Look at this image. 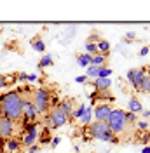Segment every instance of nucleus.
I'll return each mask as SVG.
<instances>
[{"label": "nucleus", "instance_id": "obj_1", "mask_svg": "<svg viewBox=\"0 0 150 153\" xmlns=\"http://www.w3.org/2000/svg\"><path fill=\"white\" fill-rule=\"evenodd\" d=\"M0 106H2V117L12 122L23 120V99L18 94V91H10L7 94L0 96Z\"/></svg>", "mask_w": 150, "mask_h": 153}, {"label": "nucleus", "instance_id": "obj_2", "mask_svg": "<svg viewBox=\"0 0 150 153\" xmlns=\"http://www.w3.org/2000/svg\"><path fill=\"white\" fill-rule=\"evenodd\" d=\"M106 124H108L110 132L115 134L117 137H119V136H126V134H128V129H136L134 125H131L128 122L126 111H124V110H119V108H113L112 110V115H110V118H108Z\"/></svg>", "mask_w": 150, "mask_h": 153}, {"label": "nucleus", "instance_id": "obj_3", "mask_svg": "<svg viewBox=\"0 0 150 153\" xmlns=\"http://www.w3.org/2000/svg\"><path fill=\"white\" fill-rule=\"evenodd\" d=\"M44 124H46V129H49V131L51 129H59V127L68 124V117L59 106H51L47 115H44Z\"/></svg>", "mask_w": 150, "mask_h": 153}, {"label": "nucleus", "instance_id": "obj_4", "mask_svg": "<svg viewBox=\"0 0 150 153\" xmlns=\"http://www.w3.org/2000/svg\"><path fill=\"white\" fill-rule=\"evenodd\" d=\"M32 103H33L38 115H47L49 108H51V92L44 87L35 89L33 96H32Z\"/></svg>", "mask_w": 150, "mask_h": 153}, {"label": "nucleus", "instance_id": "obj_5", "mask_svg": "<svg viewBox=\"0 0 150 153\" xmlns=\"http://www.w3.org/2000/svg\"><path fill=\"white\" fill-rule=\"evenodd\" d=\"M86 131H87V134H89L91 139H100V141L110 132V129H108V124H106V122H96V120L87 125Z\"/></svg>", "mask_w": 150, "mask_h": 153}, {"label": "nucleus", "instance_id": "obj_6", "mask_svg": "<svg viewBox=\"0 0 150 153\" xmlns=\"http://www.w3.org/2000/svg\"><path fill=\"white\" fill-rule=\"evenodd\" d=\"M128 82H129V85L134 89V91H138L140 89V84L141 80L147 76V66L145 68H133V70H129L128 71Z\"/></svg>", "mask_w": 150, "mask_h": 153}, {"label": "nucleus", "instance_id": "obj_7", "mask_svg": "<svg viewBox=\"0 0 150 153\" xmlns=\"http://www.w3.org/2000/svg\"><path fill=\"white\" fill-rule=\"evenodd\" d=\"M112 106L106 103H100L93 108V117L96 118V122H108L110 115H112Z\"/></svg>", "mask_w": 150, "mask_h": 153}, {"label": "nucleus", "instance_id": "obj_8", "mask_svg": "<svg viewBox=\"0 0 150 153\" xmlns=\"http://www.w3.org/2000/svg\"><path fill=\"white\" fill-rule=\"evenodd\" d=\"M14 131H16V122L2 117L0 118V139H4V141L10 139L14 136Z\"/></svg>", "mask_w": 150, "mask_h": 153}, {"label": "nucleus", "instance_id": "obj_9", "mask_svg": "<svg viewBox=\"0 0 150 153\" xmlns=\"http://www.w3.org/2000/svg\"><path fill=\"white\" fill-rule=\"evenodd\" d=\"M37 117L38 113L33 103H32V99H23V120H25V124H35Z\"/></svg>", "mask_w": 150, "mask_h": 153}, {"label": "nucleus", "instance_id": "obj_10", "mask_svg": "<svg viewBox=\"0 0 150 153\" xmlns=\"http://www.w3.org/2000/svg\"><path fill=\"white\" fill-rule=\"evenodd\" d=\"M26 134L21 137V144L25 146H32L38 141V131H37V124H26L25 125Z\"/></svg>", "mask_w": 150, "mask_h": 153}, {"label": "nucleus", "instance_id": "obj_11", "mask_svg": "<svg viewBox=\"0 0 150 153\" xmlns=\"http://www.w3.org/2000/svg\"><path fill=\"white\" fill-rule=\"evenodd\" d=\"M59 108L65 111V115L68 117V120H72V115H74V111L77 110V106H75V99L74 97H65V99H61L59 101Z\"/></svg>", "mask_w": 150, "mask_h": 153}, {"label": "nucleus", "instance_id": "obj_12", "mask_svg": "<svg viewBox=\"0 0 150 153\" xmlns=\"http://www.w3.org/2000/svg\"><path fill=\"white\" fill-rule=\"evenodd\" d=\"M128 111H131V113H141L143 111V106H141V101L136 97V96H131L129 97V101H128Z\"/></svg>", "mask_w": 150, "mask_h": 153}, {"label": "nucleus", "instance_id": "obj_13", "mask_svg": "<svg viewBox=\"0 0 150 153\" xmlns=\"http://www.w3.org/2000/svg\"><path fill=\"white\" fill-rule=\"evenodd\" d=\"M94 85V89L98 91V92H103V91H108L110 85H112V80L110 78H96L94 82H91Z\"/></svg>", "mask_w": 150, "mask_h": 153}, {"label": "nucleus", "instance_id": "obj_14", "mask_svg": "<svg viewBox=\"0 0 150 153\" xmlns=\"http://www.w3.org/2000/svg\"><path fill=\"white\" fill-rule=\"evenodd\" d=\"M79 120H80V124L84 125V127H87V125L91 124V120H93V106H86L84 115H82Z\"/></svg>", "mask_w": 150, "mask_h": 153}, {"label": "nucleus", "instance_id": "obj_15", "mask_svg": "<svg viewBox=\"0 0 150 153\" xmlns=\"http://www.w3.org/2000/svg\"><path fill=\"white\" fill-rule=\"evenodd\" d=\"M5 148H7V152H19V148H21V139H16V137H10L5 141Z\"/></svg>", "mask_w": 150, "mask_h": 153}, {"label": "nucleus", "instance_id": "obj_16", "mask_svg": "<svg viewBox=\"0 0 150 153\" xmlns=\"http://www.w3.org/2000/svg\"><path fill=\"white\" fill-rule=\"evenodd\" d=\"M96 49H98V54H103V56L108 57V52H110V42L108 40H100L96 44Z\"/></svg>", "mask_w": 150, "mask_h": 153}, {"label": "nucleus", "instance_id": "obj_17", "mask_svg": "<svg viewBox=\"0 0 150 153\" xmlns=\"http://www.w3.org/2000/svg\"><path fill=\"white\" fill-rule=\"evenodd\" d=\"M105 65H106V56H103V54H94L91 57V65L89 66H105Z\"/></svg>", "mask_w": 150, "mask_h": 153}, {"label": "nucleus", "instance_id": "obj_18", "mask_svg": "<svg viewBox=\"0 0 150 153\" xmlns=\"http://www.w3.org/2000/svg\"><path fill=\"white\" fill-rule=\"evenodd\" d=\"M91 54H77V63L80 68H87L91 65Z\"/></svg>", "mask_w": 150, "mask_h": 153}, {"label": "nucleus", "instance_id": "obj_19", "mask_svg": "<svg viewBox=\"0 0 150 153\" xmlns=\"http://www.w3.org/2000/svg\"><path fill=\"white\" fill-rule=\"evenodd\" d=\"M32 47L35 49L37 52H46V42H44L40 37H35L33 40H32Z\"/></svg>", "mask_w": 150, "mask_h": 153}, {"label": "nucleus", "instance_id": "obj_20", "mask_svg": "<svg viewBox=\"0 0 150 153\" xmlns=\"http://www.w3.org/2000/svg\"><path fill=\"white\" fill-rule=\"evenodd\" d=\"M52 63H54V61H52V56H51V54H44L42 59L38 61V68L44 70V68H47V66H52Z\"/></svg>", "mask_w": 150, "mask_h": 153}, {"label": "nucleus", "instance_id": "obj_21", "mask_svg": "<svg viewBox=\"0 0 150 153\" xmlns=\"http://www.w3.org/2000/svg\"><path fill=\"white\" fill-rule=\"evenodd\" d=\"M51 139H52V137L49 136V129H44L42 132L38 134V143L40 144H49L51 143Z\"/></svg>", "mask_w": 150, "mask_h": 153}, {"label": "nucleus", "instance_id": "obj_22", "mask_svg": "<svg viewBox=\"0 0 150 153\" xmlns=\"http://www.w3.org/2000/svg\"><path fill=\"white\" fill-rule=\"evenodd\" d=\"M84 111H86V105L82 103V105H79V106H77V110L74 111V115H72V118H77V120H79V118H80V117L84 115Z\"/></svg>", "mask_w": 150, "mask_h": 153}, {"label": "nucleus", "instance_id": "obj_23", "mask_svg": "<svg viewBox=\"0 0 150 153\" xmlns=\"http://www.w3.org/2000/svg\"><path fill=\"white\" fill-rule=\"evenodd\" d=\"M100 40H101L100 33H98V31H93V33L89 35V38H87V44H98Z\"/></svg>", "mask_w": 150, "mask_h": 153}, {"label": "nucleus", "instance_id": "obj_24", "mask_svg": "<svg viewBox=\"0 0 150 153\" xmlns=\"http://www.w3.org/2000/svg\"><path fill=\"white\" fill-rule=\"evenodd\" d=\"M86 52H87V54H91V56H94V54H98V49H96V44H87V42H86Z\"/></svg>", "mask_w": 150, "mask_h": 153}, {"label": "nucleus", "instance_id": "obj_25", "mask_svg": "<svg viewBox=\"0 0 150 153\" xmlns=\"http://www.w3.org/2000/svg\"><path fill=\"white\" fill-rule=\"evenodd\" d=\"M126 118H128V122H129L131 125H134L136 122H138V115L131 113V111H126Z\"/></svg>", "mask_w": 150, "mask_h": 153}, {"label": "nucleus", "instance_id": "obj_26", "mask_svg": "<svg viewBox=\"0 0 150 153\" xmlns=\"http://www.w3.org/2000/svg\"><path fill=\"white\" fill-rule=\"evenodd\" d=\"M134 127H136L138 131H147V129H148V122H147V120H138V122L134 124Z\"/></svg>", "mask_w": 150, "mask_h": 153}, {"label": "nucleus", "instance_id": "obj_27", "mask_svg": "<svg viewBox=\"0 0 150 153\" xmlns=\"http://www.w3.org/2000/svg\"><path fill=\"white\" fill-rule=\"evenodd\" d=\"M87 80H89V78H87L86 75H79L77 78H75V82H77V84H87Z\"/></svg>", "mask_w": 150, "mask_h": 153}, {"label": "nucleus", "instance_id": "obj_28", "mask_svg": "<svg viewBox=\"0 0 150 153\" xmlns=\"http://www.w3.org/2000/svg\"><path fill=\"white\" fill-rule=\"evenodd\" d=\"M16 78H18L19 82H26V80H28V75H26V73H18Z\"/></svg>", "mask_w": 150, "mask_h": 153}, {"label": "nucleus", "instance_id": "obj_29", "mask_svg": "<svg viewBox=\"0 0 150 153\" xmlns=\"http://www.w3.org/2000/svg\"><path fill=\"white\" fill-rule=\"evenodd\" d=\"M148 141H150V132L143 134V136H141V144H147Z\"/></svg>", "mask_w": 150, "mask_h": 153}, {"label": "nucleus", "instance_id": "obj_30", "mask_svg": "<svg viewBox=\"0 0 150 153\" xmlns=\"http://www.w3.org/2000/svg\"><path fill=\"white\" fill-rule=\"evenodd\" d=\"M148 51H150V47H148V45L141 47V51H140V56H147V54H148Z\"/></svg>", "mask_w": 150, "mask_h": 153}, {"label": "nucleus", "instance_id": "obj_31", "mask_svg": "<svg viewBox=\"0 0 150 153\" xmlns=\"http://www.w3.org/2000/svg\"><path fill=\"white\" fill-rule=\"evenodd\" d=\"M4 85H7V76L0 75V89H2Z\"/></svg>", "mask_w": 150, "mask_h": 153}, {"label": "nucleus", "instance_id": "obj_32", "mask_svg": "<svg viewBox=\"0 0 150 153\" xmlns=\"http://www.w3.org/2000/svg\"><path fill=\"white\" fill-rule=\"evenodd\" d=\"M59 143H61V137H58V136H56V137H52V139H51V144H52V146H58Z\"/></svg>", "mask_w": 150, "mask_h": 153}, {"label": "nucleus", "instance_id": "obj_33", "mask_svg": "<svg viewBox=\"0 0 150 153\" xmlns=\"http://www.w3.org/2000/svg\"><path fill=\"white\" fill-rule=\"evenodd\" d=\"M141 117H143V118H150V110H143V111H141Z\"/></svg>", "mask_w": 150, "mask_h": 153}, {"label": "nucleus", "instance_id": "obj_34", "mask_svg": "<svg viewBox=\"0 0 150 153\" xmlns=\"http://www.w3.org/2000/svg\"><path fill=\"white\" fill-rule=\"evenodd\" d=\"M35 80H37V75H35V73L28 75V82H35Z\"/></svg>", "mask_w": 150, "mask_h": 153}, {"label": "nucleus", "instance_id": "obj_35", "mask_svg": "<svg viewBox=\"0 0 150 153\" xmlns=\"http://www.w3.org/2000/svg\"><path fill=\"white\" fill-rule=\"evenodd\" d=\"M128 38H134V33H133V31H129V33H126V37H124V40L128 42Z\"/></svg>", "mask_w": 150, "mask_h": 153}, {"label": "nucleus", "instance_id": "obj_36", "mask_svg": "<svg viewBox=\"0 0 150 153\" xmlns=\"http://www.w3.org/2000/svg\"><path fill=\"white\" fill-rule=\"evenodd\" d=\"M148 68V87H147V92L150 94V66H147Z\"/></svg>", "mask_w": 150, "mask_h": 153}, {"label": "nucleus", "instance_id": "obj_37", "mask_svg": "<svg viewBox=\"0 0 150 153\" xmlns=\"http://www.w3.org/2000/svg\"><path fill=\"white\" fill-rule=\"evenodd\" d=\"M141 153H150V146H145V148L141 150Z\"/></svg>", "mask_w": 150, "mask_h": 153}, {"label": "nucleus", "instance_id": "obj_38", "mask_svg": "<svg viewBox=\"0 0 150 153\" xmlns=\"http://www.w3.org/2000/svg\"><path fill=\"white\" fill-rule=\"evenodd\" d=\"M23 153H35V152H30V150H26V152H23Z\"/></svg>", "mask_w": 150, "mask_h": 153}, {"label": "nucleus", "instance_id": "obj_39", "mask_svg": "<svg viewBox=\"0 0 150 153\" xmlns=\"http://www.w3.org/2000/svg\"><path fill=\"white\" fill-rule=\"evenodd\" d=\"M0 118H2V106H0Z\"/></svg>", "mask_w": 150, "mask_h": 153}]
</instances>
